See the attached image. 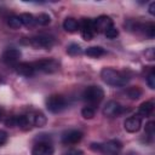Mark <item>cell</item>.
Instances as JSON below:
<instances>
[{
  "mask_svg": "<svg viewBox=\"0 0 155 155\" xmlns=\"http://www.w3.org/2000/svg\"><path fill=\"white\" fill-rule=\"evenodd\" d=\"M67 53L70 54V56H78V54H81L82 53V48L78 44H70L67 47Z\"/></svg>",
  "mask_w": 155,
  "mask_h": 155,
  "instance_id": "7402d4cb",
  "label": "cell"
},
{
  "mask_svg": "<svg viewBox=\"0 0 155 155\" xmlns=\"http://www.w3.org/2000/svg\"><path fill=\"white\" fill-rule=\"evenodd\" d=\"M53 153H54L53 145L46 140L38 142L31 149V155H53Z\"/></svg>",
  "mask_w": 155,
  "mask_h": 155,
  "instance_id": "30bf717a",
  "label": "cell"
},
{
  "mask_svg": "<svg viewBox=\"0 0 155 155\" xmlns=\"http://www.w3.org/2000/svg\"><path fill=\"white\" fill-rule=\"evenodd\" d=\"M147 85L151 90L155 88V71H154V69H151L150 73L147 75Z\"/></svg>",
  "mask_w": 155,
  "mask_h": 155,
  "instance_id": "484cf974",
  "label": "cell"
},
{
  "mask_svg": "<svg viewBox=\"0 0 155 155\" xmlns=\"http://www.w3.org/2000/svg\"><path fill=\"white\" fill-rule=\"evenodd\" d=\"M104 53H105V51L101 46H91L85 50V54L88 57H92V58H98V57L103 56Z\"/></svg>",
  "mask_w": 155,
  "mask_h": 155,
  "instance_id": "ac0fdd59",
  "label": "cell"
},
{
  "mask_svg": "<svg viewBox=\"0 0 155 155\" xmlns=\"http://www.w3.org/2000/svg\"><path fill=\"white\" fill-rule=\"evenodd\" d=\"M63 29L68 33H75L79 30V22L73 17H68L63 22Z\"/></svg>",
  "mask_w": 155,
  "mask_h": 155,
  "instance_id": "e0dca14e",
  "label": "cell"
},
{
  "mask_svg": "<svg viewBox=\"0 0 155 155\" xmlns=\"http://www.w3.org/2000/svg\"><path fill=\"white\" fill-rule=\"evenodd\" d=\"M140 28L144 29V33H145L147 36H149L150 39L154 38V35H155V25H154V23H149L147 25H140Z\"/></svg>",
  "mask_w": 155,
  "mask_h": 155,
  "instance_id": "cb8c5ba5",
  "label": "cell"
},
{
  "mask_svg": "<svg viewBox=\"0 0 155 155\" xmlns=\"http://www.w3.org/2000/svg\"><path fill=\"white\" fill-rule=\"evenodd\" d=\"M7 24L12 29H19L22 27V22H21L19 16H11V17H8L7 18Z\"/></svg>",
  "mask_w": 155,
  "mask_h": 155,
  "instance_id": "44dd1931",
  "label": "cell"
},
{
  "mask_svg": "<svg viewBox=\"0 0 155 155\" xmlns=\"http://www.w3.org/2000/svg\"><path fill=\"white\" fill-rule=\"evenodd\" d=\"M7 138H8L7 133H6L5 131L0 130V147H1V145H4V144L7 142Z\"/></svg>",
  "mask_w": 155,
  "mask_h": 155,
  "instance_id": "f546056e",
  "label": "cell"
},
{
  "mask_svg": "<svg viewBox=\"0 0 155 155\" xmlns=\"http://www.w3.org/2000/svg\"><path fill=\"white\" fill-rule=\"evenodd\" d=\"M13 68H15V70L18 75H22V76H25V78L33 76L36 71L33 63H28V62H19Z\"/></svg>",
  "mask_w": 155,
  "mask_h": 155,
  "instance_id": "4fadbf2b",
  "label": "cell"
},
{
  "mask_svg": "<svg viewBox=\"0 0 155 155\" xmlns=\"http://www.w3.org/2000/svg\"><path fill=\"white\" fill-rule=\"evenodd\" d=\"M6 126H8V127H15L16 126V116H11L10 119H7L6 120Z\"/></svg>",
  "mask_w": 155,
  "mask_h": 155,
  "instance_id": "1f68e13d",
  "label": "cell"
},
{
  "mask_svg": "<svg viewBox=\"0 0 155 155\" xmlns=\"http://www.w3.org/2000/svg\"><path fill=\"white\" fill-rule=\"evenodd\" d=\"M29 117H30L31 124L34 126H36V127H44L46 125V121H47L46 120V116L41 111H35V113L30 114Z\"/></svg>",
  "mask_w": 155,
  "mask_h": 155,
  "instance_id": "2e32d148",
  "label": "cell"
},
{
  "mask_svg": "<svg viewBox=\"0 0 155 155\" xmlns=\"http://www.w3.org/2000/svg\"><path fill=\"white\" fill-rule=\"evenodd\" d=\"M154 110V103L151 101L143 102L138 108V116L139 117H148Z\"/></svg>",
  "mask_w": 155,
  "mask_h": 155,
  "instance_id": "9a60e30c",
  "label": "cell"
},
{
  "mask_svg": "<svg viewBox=\"0 0 155 155\" xmlns=\"http://www.w3.org/2000/svg\"><path fill=\"white\" fill-rule=\"evenodd\" d=\"M21 18V22H22V25H25V27H34L36 24V21H35V17L31 15V13H22L19 16Z\"/></svg>",
  "mask_w": 155,
  "mask_h": 155,
  "instance_id": "d6986e66",
  "label": "cell"
},
{
  "mask_svg": "<svg viewBox=\"0 0 155 155\" xmlns=\"http://www.w3.org/2000/svg\"><path fill=\"white\" fill-rule=\"evenodd\" d=\"M124 127L127 132L130 133H136L140 130L142 127V117H139L138 115H134V116H130L125 120L124 122Z\"/></svg>",
  "mask_w": 155,
  "mask_h": 155,
  "instance_id": "5bb4252c",
  "label": "cell"
},
{
  "mask_svg": "<svg viewBox=\"0 0 155 155\" xmlns=\"http://www.w3.org/2000/svg\"><path fill=\"white\" fill-rule=\"evenodd\" d=\"M21 56H22V53H21V51H19L18 48L11 47V48H7L6 51H4L1 58H2V62H4L5 64L15 67L17 63H19Z\"/></svg>",
  "mask_w": 155,
  "mask_h": 155,
  "instance_id": "9c48e42d",
  "label": "cell"
},
{
  "mask_svg": "<svg viewBox=\"0 0 155 155\" xmlns=\"http://www.w3.org/2000/svg\"><path fill=\"white\" fill-rule=\"evenodd\" d=\"M149 13L150 15H155V2L154 1L150 2V5H149Z\"/></svg>",
  "mask_w": 155,
  "mask_h": 155,
  "instance_id": "d6a6232c",
  "label": "cell"
},
{
  "mask_svg": "<svg viewBox=\"0 0 155 155\" xmlns=\"http://www.w3.org/2000/svg\"><path fill=\"white\" fill-rule=\"evenodd\" d=\"M113 25V21L108 16H99L96 19H93V27L96 33H105Z\"/></svg>",
  "mask_w": 155,
  "mask_h": 155,
  "instance_id": "8fae6325",
  "label": "cell"
},
{
  "mask_svg": "<svg viewBox=\"0 0 155 155\" xmlns=\"http://www.w3.org/2000/svg\"><path fill=\"white\" fill-rule=\"evenodd\" d=\"M81 115L84 116V119H92L94 116V109L92 107H84L81 110Z\"/></svg>",
  "mask_w": 155,
  "mask_h": 155,
  "instance_id": "d4e9b609",
  "label": "cell"
},
{
  "mask_svg": "<svg viewBox=\"0 0 155 155\" xmlns=\"http://www.w3.org/2000/svg\"><path fill=\"white\" fill-rule=\"evenodd\" d=\"M82 132L79 130H69L62 134L63 144H76L82 139Z\"/></svg>",
  "mask_w": 155,
  "mask_h": 155,
  "instance_id": "7c38bea8",
  "label": "cell"
},
{
  "mask_svg": "<svg viewBox=\"0 0 155 155\" xmlns=\"http://www.w3.org/2000/svg\"><path fill=\"white\" fill-rule=\"evenodd\" d=\"M128 155H138V154H136V153H130Z\"/></svg>",
  "mask_w": 155,
  "mask_h": 155,
  "instance_id": "836d02e7",
  "label": "cell"
},
{
  "mask_svg": "<svg viewBox=\"0 0 155 155\" xmlns=\"http://www.w3.org/2000/svg\"><path fill=\"white\" fill-rule=\"evenodd\" d=\"M124 111H125V108H124L119 102H116V101H109V102L104 105V108H103V110H102L103 115L107 116V117H115V116H119V115H121Z\"/></svg>",
  "mask_w": 155,
  "mask_h": 155,
  "instance_id": "ba28073f",
  "label": "cell"
},
{
  "mask_svg": "<svg viewBox=\"0 0 155 155\" xmlns=\"http://www.w3.org/2000/svg\"><path fill=\"white\" fill-rule=\"evenodd\" d=\"M101 78L107 85L113 87L126 86L127 82L130 81V76L127 75L126 71H120L113 68H103L101 71Z\"/></svg>",
  "mask_w": 155,
  "mask_h": 155,
  "instance_id": "6da1fadb",
  "label": "cell"
},
{
  "mask_svg": "<svg viewBox=\"0 0 155 155\" xmlns=\"http://www.w3.org/2000/svg\"><path fill=\"white\" fill-rule=\"evenodd\" d=\"M63 155H84V153L80 149H70L67 153H64Z\"/></svg>",
  "mask_w": 155,
  "mask_h": 155,
  "instance_id": "4dcf8cb0",
  "label": "cell"
},
{
  "mask_svg": "<svg viewBox=\"0 0 155 155\" xmlns=\"http://www.w3.org/2000/svg\"><path fill=\"white\" fill-rule=\"evenodd\" d=\"M103 98H104L103 88L99 86H96V85L86 87L82 92V99L90 104L88 107H93V105L99 104L103 101Z\"/></svg>",
  "mask_w": 155,
  "mask_h": 155,
  "instance_id": "7a4b0ae2",
  "label": "cell"
},
{
  "mask_svg": "<svg viewBox=\"0 0 155 155\" xmlns=\"http://www.w3.org/2000/svg\"><path fill=\"white\" fill-rule=\"evenodd\" d=\"M104 34H105L107 38H109V39H114V38H116V36L119 35V30H117V28H115V27L113 25V27H110Z\"/></svg>",
  "mask_w": 155,
  "mask_h": 155,
  "instance_id": "83f0119b",
  "label": "cell"
},
{
  "mask_svg": "<svg viewBox=\"0 0 155 155\" xmlns=\"http://www.w3.org/2000/svg\"><path fill=\"white\" fill-rule=\"evenodd\" d=\"M46 108L50 113L58 114L67 108V99L61 94H51L46 98Z\"/></svg>",
  "mask_w": 155,
  "mask_h": 155,
  "instance_id": "277c9868",
  "label": "cell"
},
{
  "mask_svg": "<svg viewBox=\"0 0 155 155\" xmlns=\"http://www.w3.org/2000/svg\"><path fill=\"white\" fill-rule=\"evenodd\" d=\"M154 121H149L147 125H145V134L149 137V138H153L154 137V133H155V126H154Z\"/></svg>",
  "mask_w": 155,
  "mask_h": 155,
  "instance_id": "4316f807",
  "label": "cell"
},
{
  "mask_svg": "<svg viewBox=\"0 0 155 155\" xmlns=\"http://www.w3.org/2000/svg\"><path fill=\"white\" fill-rule=\"evenodd\" d=\"M29 44L35 48H51L54 44V38L50 34H39L30 38Z\"/></svg>",
  "mask_w": 155,
  "mask_h": 155,
  "instance_id": "8992f818",
  "label": "cell"
},
{
  "mask_svg": "<svg viewBox=\"0 0 155 155\" xmlns=\"http://www.w3.org/2000/svg\"><path fill=\"white\" fill-rule=\"evenodd\" d=\"M142 90L138 87V86H133V87H130L127 91H126V94L128 98L131 99H138L140 96H142Z\"/></svg>",
  "mask_w": 155,
  "mask_h": 155,
  "instance_id": "ffe728a7",
  "label": "cell"
},
{
  "mask_svg": "<svg viewBox=\"0 0 155 155\" xmlns=\"http://www.w3.org/2000/svg\"><path fill=\"white\" fill-rule=\"evenodd\" d=\"M36 71H42L46 74H52L59 69V63L53 58H45L33 63Z\"/></svg>",
  "mask_w": 155,
  "mask_h": 155,
  "instance_id": "5b68a950",
  "label": "cell"
},
{
  "mask_svg": "<svg viewBox=\"0 0 155 155\" xmlns=\"http://www.w3.org/2000/svg\"><path fill=\"white\" fill-rule=\"evenodd\" d=\"M35 21L38 24L40 25H47L50 22H51V17L47 15V13H39L36 17H35Z\"/></svg>",
  "mask_w": 155,
  "mask_h": 155,
  "instance_id": "603a6c76",
  "label": "cell"
},
{
  "mask_svg": "<svg viewBox=\"0 0 155 155\" xmlns=\"http://www.w3.org/2000/svg\"><path fill=\"white\" fill-rule=\"evenodd\" d=\"M91 149L99 151L104 155H119L121 149H122V143L117 139H111L108 140L104 144H99V143H93L91 144Z\"/></svg>",
  "mask_w": 155,
  "mask_h": 155,
  "instance_id": "3957f363",
  "label": "cell"
},
{
  "mask_svg": "<svg viewBox=\"0 0 155 155\" xmlns=\"http://www.w3.org/2000/svg\"><path fill=\"white\" fill-rule=\"evenodd\" d=\"M1 114H2V111H1V109H0V119H1Z\"/></svg>",
  "mask_w": 155,
  "mask_h": 155,
  "instance_id": "e575fe53",
  "label": "cell"
},
{
  "mask_svg": "<svg viewBox=\"0 0 155 155\" xmlns=\"http://www.w3.org/2000/svg\"><path fill=\"white\" fill-rule=\"evenodd\" d=\"M144 54H145V58H147L148 61H154V58H155V50H154L153 47H150V48L145 50Z\"/></svg>",
  "mask_w": 155,
  "mask_h": 155,
  "instance_id": "f1b7e54d",
  "label": "cell"
},
{
  "mask_svg": "<svg viewBox=\"0 0 155 155\" xmlns=\"http://www.w3.org/2000/svg\"><path fill=\"white\" fill-rule=\"evenodd\" d=\"M79 29H80L81 36L86 41L93 39V36L96 34L94 27H93V19H91V18H84L81 21V23H79Z\"/></svg>",
  "mask_w": 155,
  "mask_h": 155,
  "instance_id": "52a82bcc",
  "label": "cell"
}]
</instances>
